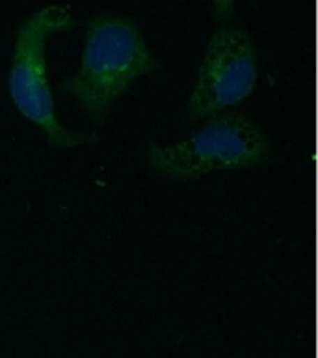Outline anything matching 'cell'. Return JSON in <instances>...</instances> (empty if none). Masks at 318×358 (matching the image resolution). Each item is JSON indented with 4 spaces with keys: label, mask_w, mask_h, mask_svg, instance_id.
I'll return each mask as SVG.
<instances>
[{
    "label": "cell",
    "mask_w": 318,
    "mask_h": 358,
    "mask_svg": "<svg viewBox=\"0 0 318 358\" xmlns=\"http://www.w3.org/2000/svg\"><path fill=\"white\" fill-rule=\"evenodd\" d=\"M160 69L134 17L100 11L86 21L80 66L58 84L60 92L75 95L82 110L103 125L117 97L127 94L136 78Z\"/></svg>",
    "instance_id": "obj_1"
},
{
    "label": "cell",
    "mask_w": 318,
    "mask_h": 358,
    "mask_svg": "<svg viewBox=\"0 0 318 358\" xmlns=\"http://www.w3.org/2000/svg\"><path fill=\"white\" fill-rule=\"evenodd\" d=\"M270 155V140L255 120L225 108L209 116L197 131L177 144L149 140L145 159L153 172L169 179H197L227 168L262 164Z\"/></svg>",
    "instance_id": "obj_2"
},
{
    "label": "cell",
    "mask_w": 318,
    "mask_h": 358,
    "mask_svg": "<svg viewBox=\"0 0 318 358\" xmlns=\"http://www.w3.org/2000/svg\"><path fill=\"white\" fill-rule=\"evenodd\" d=\"M73 24L75 17L69 8L61 4L43 6L24 17L17 27L15 50L8 73V88L17 108L30 122L39 125L50 144L58 148H77L99 142L95 133L73 131L61 125L50 92L45 43L50 34L69 30Z\"/></svg>",
    "instance_id": "obj_3"
},
{
    "label": "cell",
    "mask_w": 318,
    "mask_h": 358,
    "mask_svg": "<svg viewBox=\"0 0 318 358\" xmlns=\"http://www.w3.org/2000/svg\"><path fill=\"white\" fill-rule=\"evenodd\" d=\"M216 17L184 112L188 123L236 105L253 92L259 77L257 45L244 22L233 17V2Z\"/></svg>",
    "instance_id": "obj_4"
}]
</instances>
